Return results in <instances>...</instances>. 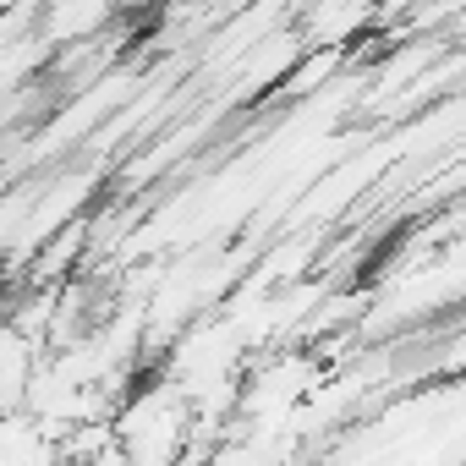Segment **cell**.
I'll list each match as a JSON object with an SVG mask.
<instances>
[{
	"instance_id": "1",
	"label": "cell",
	"mask_w": 466,
	"mask_h": 466,
	"mask_svg": "<svg viewBox=\"0 0 466 466\" xmlns=\"http://www.w3.org/2000/svg\"><path fill=\"white\" fill-rule=\"evenodd\" d=\"M116 439H121L127 461H143V466L176 461L198 439V406L170 373H159V379L127 390V400L116 406Z\"/></svg>"
}]
</instances>
